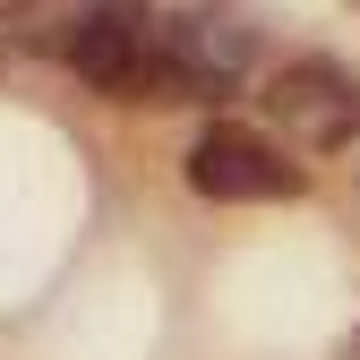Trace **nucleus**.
<instances>
[{"mask_svg":"<svg viewBox=\"0 0 360 360\" xmlns=\"http://www.w3.org/2000/svg\"><path fill=\"white\" fill-rule=\"evenodd\" d=\"M266 60V18L249 0H189V9L163 18V77L155 103H214L240 95Z\"/></svg>","mask_w":360,"mask_h":360,"instance_id":"nucleus-1","label":"nucleus"},{"mask_svg":"<svg viewBox=\"0 0 360 360\" xmlns=\"http://www.w3.org/2000/svg\"><path fill=\"white\" fill-rule=\"evenodd\" d=\"M60 60L112 103H155L163 77V18L155 0H86L60 34Z\"/></svg>","mask_w":360,"mask_h":360,"instance_id":"nucleus-2","label":"nucleus"},{"mask_svg":"<svg viewBox=\"0 0 360 360\" xmlns=\"http://www.w3.org/2000/svg\"><path fill=\"white\" fill-rule=\"evenodd\" d=\"M180 172H189V189L214 198V206H283V198L309 189V163L292 146H275V138H257V129H240V120L198 129V146H189Z\"/></svg>","mask_w":360,"mask_h":360,"instance_id":"nucleus-3","label":"nucleus"},{"mask_svg":"<svg viewBox=\"0 0 360 360\" xmlns=\"http://www.w3.org/2000/svg\"><path fill=\"white\" fill-rule=\"evenodd\" d=\"M352 9H360V0H352Z\"/></svg>","mask_w":360,"mask_h":360,"instance_id":"nucleus-5","label":"nucleus"},{"mask_svg":"<svg viewBox=\"0 0 360 360\" xmlns=\"http://www.w3.org/2000/svg\"><path fill=\"white\" fill-rule=\"evenodd\" d=\"M266 120L283 129L300 155H343L360 138V77L326 52H300L266 77Z\"/></svg>","mask_w":360,"mask_h":360,"instance_id":"nucleus-4","label":"nucleus"}]
</instances>
